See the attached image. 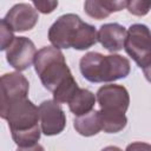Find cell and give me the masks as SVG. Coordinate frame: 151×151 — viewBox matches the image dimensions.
<instances>
[{"mask_svg": "<svg viewBox=\"0 0 151 151\" xmlns=\"http://www.w3.org/2000/svg\"><path fill=\"white\" fill-rule=\"evenodd\" d=\"M39 15L37 9L29 4L14 5L2 19L13 32H25L32 29L38 22Z\"/></svg>", "mask_w": 151, "mask_h": 151, "instance_id": "9", "label": "cell"}, {"mask_svg": "<svg viewBox=\"0 0 151 151\" xmlns=\"http://www.w3.org/2000/svg\"><path fill=\"white\" fill-rule=\"evenodd\" d=\"M126 53L140 67L145 68L151 64V31L146 25L133 24L127 29L124 42Z\"/></svg>", "mask_w": 151, "mask_h": 151, "instance_id": "6", "label": "cell"}, {"mask_svg": "<svg viewBox=\"0 0 151 151\" xmlns=\"http://www.w3.org/2000/svg\"><path fill=\"white\" fill-rule=\"evenodd\" d=\"M0 37H1V45H0V50H7L9 47V45L13 42V40L15 39V37L13 35V29L4 21L1 20L0 22Z\"/></svg>", "mask_w": 151, "mask_h": 151, "instance_id": "16", "label": "cell"}, {"mask_svg": "<svg viewBox=\"0 0 151 151\" xmlns=\"http://www.w3.org/2000/svg\"><path fill=\"white\" fill-rule=\"evenodd\" d=\"M125 151H151V145L143 142H134L129 144Z\"/></svg>", "mask_w": 151, "mask_h": 151, "instance_id": "18", "label": "cell"}, {"mask_svg": "<svg viewBox=\"0 0 151 151\" xmlns=\"http://www.w3.org/2000/svg\"><path fill=\"white\" fill-rule=\"evenodd\" d=\"M96 98L100 106L101 130L106 133L122 131L127 123L125 116L130 104L127 90L122 85H104L98 90Z\"/></svg>", "mask_w": 151, "mask_h": 151, "instance_id": "4", "label": "cell"}, {"mask_svg": "<svg viewBox=\"0 0 151 151\" xmlns=\"http://www.w3.org/2000/svg\"><path fill=\"white\" fill-rule=\"evenodd\" d=\"M37 53V48L32 40L26 37H15L13 42L6 50V59L13 68L25 71L34 64Z\"/></svg>", "mask_w": 151, "mask_h": 151, "instance_id": "7", "label": "cell"}, {"mask_svg": "<svg viewBox=\"0 0 151 151\" xmlns=\"http://www.w3.org/2000/svg\"><path fill=\"white\" fill-rule=\"evenodd\" d=\"M48 40L55 48L79 51L92 47L98 41L94 26L84 22L80 17L68 13L59 17L48 29Z\"/></svg>", "mask_w": 151, "mask_h": 151, "instance_id": "3", "label": "cell"}, {"mask_svg": "<svg viewBox=\"0 0 151 151\" xmlns=\"http://www.w3.org/2000/svg\"><path fill=\"white\" fill-rule=\"evenodd\" d=\"M79 68L83 77L91 83H110L127 77L131 66L123 55L88 52L81 57Z\"/></svg>", "mask_w": 151, "mask_h": 151, "instance_id": "5", "label": "cell"}, {"mask_svg": "<svg viewBox=\"0 0 151 151\" xmlns=\"http://www.w3.org/2000/svg\"><path fill=\"white\" fill-rule=\"evenodd\" d=\"M73 126L76 131L85 137H91L97 134L101 130V122L99 111H91L84 116L77 117L73 120Z\"/></svg>", "mask_w": 151, "mask_h": 151, "instance_id": "14", "label": "cell"}, {"mask_svg": "<svg viewBox=\"0 0 151 151\" xmlns=\"http://www.w3.org/2000/svg\"><path fill=\"white\" fill-rule=\"evenodd\" d=\"M143 72H144V76H145L146 80H147L149 83H151V64H150L147 67L143 68Z\"/></svg>", "mask_w": 151, "mask_h": 151, "instance_id": "20", "label": "cell"}, {"mask_svg": "<svg viewBox=\"0 0 151 151\" xmlns=\"http://www.w3.org/2000/svg\"><path fill=\"white\" fill-rule=\"evenodd\" d=\"M32 4L35 7V9L44 14L52 13L58 6V1H33Z\"/></svg>", "mask_w": 151, "mask_h": 151, "instance_id": "17", "label": "cell"}, {"mask_svg": "<svg viewBox=\"0 0 151 151\" xmlns=\"http://www.w3.org/2000/svg\"><path fill=\"white\" fill-rule=\"evenodd\" d=\"M28 80L19 72L5 73L1 77V99L0 105L8 104L20 98H26L28 94Z\"/></svg>", "mask_w": 151, "mask_h": 151, "instance_id": "10", "label": "cell"}, {"mask_svg": "<svg viewBox=\"0 0 151 151\" xmlns=\"http://www.w3.org/2000/svg\"><path fill=\"white\" fill-rule=\"evenodd\" d=\"M126 8L133 15L142 17V15L147 14L149 11L151 9V1H139V0L127 1Z\"/></svg>", "mask_w": 151, "mask_h": 151, "instance_id": "15", "label": "cell"}, {"mask_svg": "<svg viewBox=\"0 0 151 151\" xmlns=\"http://www.w3.org/2000/svg\"><path fill=\"white\" fill-rule=\"evenodd\" d=\"M101 151H123V150L119 149L118 146H106V147L103 149Z\"/></svg>", "mask_w": 151, "mask_h": 151, "instance_id": "21", "label": "cell"}, {"mask_svg": "<svg viewBox=\"0 0 151 151\" xmlns=\"http://www.w3.org/2000/svg\"><path fill=\"white\" fill-rule=\"evenodd\" d=\"M41 132L46 136H55L63 132L66 125V117L59 103L45 100L39 105Z\"/></svg>", "mask_w": 151, "mask_h": 151, "instance_id": "8", "label": "cell"}, {"mask_svg": "<svg viewBox=\"0 0 151 151\" xmlns=\"http://www.w3.org/2000/svg\"><path fill=\"white\" fill-rule=\"evenodd\" d=\"M34 68L45 88L52 92L57 103H68L79 90L63 52L53 46H46L38 51L34 59Z\"/></svg>", "mask_w": 151, "mask_h": 151, "instance_id": "1", "label": "cell"}, {"mask_svg": "<svg viewBox=\"0 0 151 151\" xmlns=\"http://www.w3.org/2000/svg\"><path fill=\"white\" fill-rule=\"evenodd\" d=\"M0 116L8 122L12 138L18 147H28L38 144L41 134L39 107L27 97L0 105Z\"/></svg>", "mask_w": 151, "mask_h": 151, "instance_id": "2", "label": "cell"}, {"mask_svg": "<svg viewBox=\"0 0 151 151\" xmlns=\"http://www.w3.org/2000/svg\"><path fill=\"white\" fill-rule=\"evenodd\" d=\"M127 31L119 24H105L99 27L98 41L110 52H118L124 47Z\"/></svg>", "mask_w": 151, "mask_h": 151, "instance_id": "11", "label": "cell"}, {"mask_svg": "<svg viewBox=\"0 0 151 151\" xmlns=\"http://www.w3.org/2000/svg\"><path fill=\"white\" fill-rule=\"evenodd\" d=\"M127 1H117V0H87L84 4L85 12L93 19L101 20L107 18L113 12H119L123 8H126Z\"/></svg>", "mask_w": 151, "mask_h": 151, "instance_id": "12", "label": "cell"}, {"mask_svg": "<svg viewBox=\"0 0 151 151\" xmlns=\"http://www.w3.org/2000/svg\"><path fill=\"white\" fill-rule=\"evenodd\" d=\"M96 99L97 98L94 97V94L91 91L79 87V90L74 93V96L67 103L68 109L77 117L84 116V114L93 111Z\"/></svg>", "mask_w": 151, "mask_h": 151, "instance_id": "13", "label": "cell"}, {"mask_svg": "<svg viewBox=\"0 0 151 151\" xmlns=\"http://www.w3.org/2000/svg\"><path fill=\"white\" fill-rule=\"evenodd\" d=\"M17 151H45V150L40 144H35V145L28 146V147H18Z\"/></svg>", "mask_w": 151, "mask_h": 151, "instance_id": "19", "label": "cell"}]
</instances>
